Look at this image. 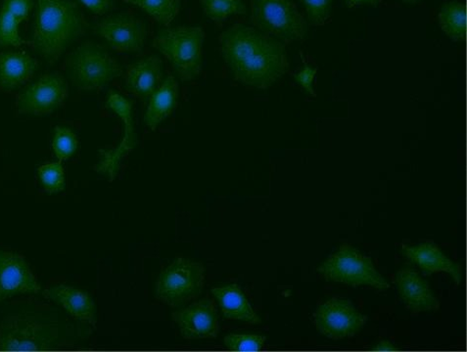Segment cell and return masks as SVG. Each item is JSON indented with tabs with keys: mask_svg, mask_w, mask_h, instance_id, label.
<instances>
[{
	"mask_svg": "<svg viewBox=\"0 0 467 352\" xmlns=\"http://www.w3.org/2000/svg\"><path fill=\"white\" fill-rule=\"evenodd\" d=\"M402 250L407 259L418 265L426 274L446 273L451 275L457 284L461 283V267L448 259L435 243H422L417 246H404Z\"/></svg>",
	"mask_w": 467,
	"mask_h": 352,
	"instance_id": "cell-17",
	"label": "cell"
},
{
	"mask_svg": "<svg viewBox=\"0 0 467 352\" xmlns=\"http://www.w3.org/2000/svg\"><path fill=\"white\" fill-rule=\"evenodd\" d=\"M205 37L202 26H167L155 36L153 47L167 58L182 83H188L202 72Z\"/></svg>",
	"mask_w": 467,
	"mask_h": 352,
	"instance_id": "cell-3",
	"label": "cell"
},
{
	"mask_svg": "<svg viewBox=\"0 0 467 352\" xmlns=\"http://www.w3.org/2000/svg\"><path fill=\"white\" fill-rule=\"evenodd\" d=\"M317 273L326 280L350 286L367 285L379 291L390 288L378 272L370 257L350 246H342L317 267Z\"/></svg>",
	"mask_w": 467,
	"mask_h": 352,
	"instance_id": "cell-6",
	"label": "cell"
},
{
	"mask_svg": "<svg viewBox=\"0 0 467 352\" xmlns=\"http://www.w3.org/2000/svg\"><path fill=\"white\" fill-rule=\"evenodd\" d=\"M51 324L29 316H11L0 324V350H46L56 343Z\"/></svg>",
	"mask_w": 467,
	"mask_h": 352,
	"instance_id": "cell-8",
	"label": "cell"
},
{
	"mask_svg": "<svg viewBox=\"0 0 467 352\" xmlns=\"http://www.w3.org/2000/svg\"><path fill=\"white\" fill-rule=\"evenodd\" d=\"M372 350L392 351V350H397V348L394 347L393 344H391L389 342H382V343H379L375 348H372Z\"/></svg>",
	"mask_w": 467,
	"mask_h": 352,
	"instance_id": "cell-33",
	"label": "cell"
},
{
	"mask_svg": "<svg viewBox=\"0 0 467 352\" xmlns=\"http://www.w3.org/2000/svg\"><path fill=\"white\" fill-rule=\"evenodd\" d=\"M395 282L400 295L413 314L436 311L440 303L427 283L411 268H403L396 274Z\"/></svg>",
	"mask_w": 467,
	"mask_h": 352,
	"instance_id": "cell-15",
	"label": "cell"
},
{
	"mask_svg": "<svg viewBox=\"0 0 467 352\" xmlns=\"http://www.w3.org/2000/svg\"><path fill=\"white\" fill-rule=\"evenodd\" d=\"M163 62L152 56L128 65L125 88L132 96L149 100L152 93L161 84Z\"/></svg>",
	"mask_w": 467,
	"mask_h": 352,
	"instance_id": "cell-16",
	"label": "cell"
},
{
	"mask_svg": "<svg viewBox=\"0 0 467 352\" xmlns=\"http://www.w3.org/2000/svg\"><path fill=\"white\" fill-rule=\"evenodd\" d=\"M212 294L216 297L222 313L226 319L249 324L262 321L250 305L245 294L236 284L213 287Z\"/></svg>",
	"mask_w": 467,
	"mask_h": 352,
	"instance_id": "cell-22",
	"label": "cell"
},
{
	"mask_svg": "<svg viewBox=\"0 0 467 352\" xmlns=\"http://www.w3.org/2000/svg\"><path fill=\"white\" fill-rule=\"evenodd\" d=\"M41 291V285L22 255L0 251V303L17 294Z\"/></svg>",
	"mask_w": 467,
	"mask_h": 352,
	"instance_id": "cell-14",
	"label": "cell"
},
{
	"mask_svg": "<svg viewBox=\"0 0 467 352\" xmlns=\"http://www.w3.org/2000/svg\"><path fill=\"white\" fill-rule=\"evenodd\" d=\"M222 57L234 79L266 89L289 70L285 45L253 26L235 24L219 36Z\"/></svg>",
	"mask_w": 467,
	"mask_h": 352,
	"instance_id": "cell-1",
	"label": "cell"
},
{
	"mask_svg": "<svg viewBox=\"0 0 467 352\" xmlns=\"http://www.w3.org/2000/svg\"><path fill=\"white\" fill-rule=\"evenodd\" d=\"M171 318L180 332L189 340L215 338L220 333V321L215 303L203 299L172 313Z\"/></svg>",
	"mask_w": 467,
	"mask_h": 352,
	"instance_id": "cell-13",
	"label": "cell"
},
{
	"mask_svg": "<svg viewBox=\"0 0 467 352\" xmlns=\"http://www.w3.org/2000/svg\"><path fill=\"white\" fill-rule=\"evenodd\" d=\"M250 20L259 31L285 43L303 40L308 31L293 0H250Z\"/></svg>",
	"mask_w": 467,
	"mask_h": 352,
	"instance_id": "cell-5",
	"label": "cell"
},
{
	"mask_svg": "<svg viewBox=\"0 0 467 352\" xmlns=\"http://www.w3.org/2000/svg\"><path fill=\"white\" fill-rule=\"evenodd\" d=\"M368 318L345 300L331 299L320 305L315 314L317 330L331 338L339 341L350 337L361 331Z\"/></svg>",
	"mask_w": 467,
	"mask_h": 352,
	"instance_id": "cell-11",
	"label": "cell"
},
{
	"mask_svg": "<svg viewBox=\"0 0 467 352\" xmlns=\"http://www.w3.org/2000/svg\"><path fill=\"white\" fill-rule=\"evenodd\" d=\"M205 16L218 24L233 16H246L244 0H200Z\"/></svg>",
	"mask_w": 467,
	"mask_h": 352,
	"instance_id": "cell-25",
	"label": "cell"
},
{
	"mask_svg": "<svg viewBox=\"0 0 467 352\" xmlns=\"http://www.w3.org/2000/svg\"><path fill=\"white\" fill-rule=\"evenodd\" d=\"M125 3L138 6L165 26L177 18L182 8L181 0H125Z\"/></svg>",
	"mask_w": 467,
	"mask_h": 352,
	"instance_id": "cell-24",
	"label": "cell"
},
{
	"mask_svg": "<svg viewBox=\"0 0 467 352\" xmlns=\"http://www.w3.org/2000/svg\"><path fill=\"white\" fill-rule=\"evenodd\" d=\"M52 148L59 160L70 159L78 149V139L75 132L68 128L57 127Z\"/></svg>",
	"mask_w": 467,
	"mask_h": 352,
	"instance_id": "cell-27",
	"label": "cell"
},
{
	"mask_svg": "<svg viewBox=\"0 0 467 352\" xmlns=\"http://www.w3.org/2000/svg\"><path fill=\"white\" fill-rule=\"evenodd\" d=\"M68 84L58 73L47 74L20 93V114L45 116L55 112L68 98Z\"/></svg>",
	"mask_w": 467,
	"mask_h": 352,
	"instance_id": "cell-10",
	"label": "cell"
},
{
	"mask_svg": "<svg viewBox=\"0 0 467 352\" xmlns=\"http://www.w3.org/2000/svg\"><path fill=\"white\" fill-rule=\"evenodd\" d=\"M33 6V0H4L0 7V47H20L25 44L19 28Z\"/></svg>",
	"mask_w": 467,
	"mask_h": 352,
	"instance_id": "cell-20",
	"label": "cell"
},
{
	"mask_svg": "<svg viewBox=\"0 0 467 352\" xmlns=\"http://www.w3.org/2000/svg\"><path fill=\"white\" fill-rule=\"evenodd\" d=\"M33 47L49 64L88 29L84 13L74 0H36Z\"/></svg>",
	"mask_w": 467,
	"mask_h": 352,
	"instance_id": "cell-2",
	"label": "cell"
},
{
	"mask_svg": "<svg viewBox=\"0 0 467 352\" xmlns=\"http://www.w3.org/2000/svg\"><path fill=\"white\" fill-rule=\"evenodd\" d=\"M44 295L63 306L75 319L96 326V305L88 293L70 286L57 285L47 289Z\"/></svg>",
	"mask_w": 467,
	"mask_h": 352,
	"instance_id": "cell-19",
	"label": "cell"
},
{
	"mask_svg": "<svg viewBox=\"0 0 467 352\" xmlns=\"http://www.w3.org/2000/svg\"><path fill=\"white\" fill-rule=\"evenodd\" d=\"M37 172L48 193H58L64 191L65 173L60 161L47 162V164L39 167Z\"/></svg>",
	"mask_w": 467,
	"mask_h": 352,
	"instance_id": "cell-26",
	"label": "cell"
},
{
	"mask_svg": "<svg viewBox=\"0 0 467 352\" xmlns=\"http://www.w3.org/2000/svg\"><path fill=\"white\" fill-rule=\"evenodd\" d=\"M93 15L102 16L115 8V0H78Z\"/></svg>",
	"mask_w": 467,
	"mask_h": 352,
	"instance_id": "cell-30",
	"label": "cell"
},
{
	"mask_svg": "<svg viewBox=\"0 0 467 352\" xmlns=\"http://www.w3.org/2000/svg\"><path fill=\"white\" fill-rule=\"evenodd\" d=\"M380 0H345L346 6L348 8H354L358 5H370L372 6H378Z\"/></svg>",
	"mask_w": 467,
	"mask_h": 352,
	"instance_id": "cell-32",
	"label": "cell"
},
{
	"mask_svg": "<svg viewBox=\"0 0 467 352\" xmlns=\"http://www.w3.org/2000/svg\"><path fill=\"white\" fill-rule=\"evenodd\" d=\"M438 21L450 38L463 42L466 36V7L463 4L452 2L445 5L439 12Z\"/></svg>",
	"mask_w": 467,
	"mask_h": 352,
	"instance_id": "cell-23",
	"label": "cell"
},
{
	"mask_svg": "<svg viewBox=\"0 0 467 352\" xmlns=\"http://www.w3.org/2000/svg\"><path fill=\"white\" fill-rule=\"evenodd\" d=\"M37 62L26 52H0V89L9 92L28 83Z\"/></svg>",
	"mask_w": 467,
	"mask_h": 352,
	"instance_id": "cell-18",
	"label": "cell"
},
{
	"mask_svg": "<svg viewBox=\"0 0 467 352\" xmlns=\"http://www.w3.org/2000/svg\"><path fill=\"white\" fill-rule=\"evenodd\" d=\"M300 2L308 15L310 23L314 26H323L331 16L335 0H300Z\"/></svg>",
	"mask_w": 467,
	"mask_h": 352,
	"instance_id": "cell-29",
	"label": "cell"
},
{
	"mask_svg": "<svg viewBox=\"0 0 467 352\" xmlns=\"http://www.w3.org/2000/svg\"><path fill=\"white\" fill-rule=\"evenodd\" d=\"M401 2L409 5H417L422 2V0H401Z\"/></svg>",
	"mask_w": 467,
	"mask_h": 352,
	"instance_id": "cell-34",
	"label": "cell"
},
{
	"mask_svg": "<svg viewBox=\"0 0 467 352\" xmlns=\"http://www.w3.org/2000/svg\"><path fill=\"white\" fill-rule=\"evenodd\" d=\"M66 70L73 85L83 91L99 90L123 74L121 64L104 47L91 42L69 54Z\"/></svg>",
	"mask_w": 467,
	"mask_h": 352,
	"instance_id": "cell-4",
	"label": "cell"
},
{
	"mask_svg": "<svg viewBox=\"0 0 467 352\" xmlns=\"http://www.w3.org/2000/svg\"><path fill=\"white\" fill-rule=\"evenodd\" d=\"M179 101V84L175 77L169 76L156 88L150 98L144 115V123L151 130H156L173 111Z\"/></svg>",
	"mask_w": 467,
	"mask_h": 352,
	"instance_id": "cell-21",
	"label": "cell"
},
{
	"mask_svg": "<svg viewBox=\"0 0 467 352\" xmlns=\"http://www.w3.org/2000/svg\"><path fill=\"white\" fill-rule=\"evenodd\" d=\"M206 280L203 264L188 259H178L159 275L156 297L171 307L189 304L202 295Z\"/></svg>",
	"mask_w": 467,
	"mask_h": 352,
	"instance_id": "cell-7",
	"label": "cell"
},
{
	"mask_svg": "<svg viewBox=\"0 0 467 352\" xmlns=\"http://www.w3.org/2000/svg\"><path fill=\"white\" fill-rule=\"evenodd\" d=\"M92 29L119 53L142 51L148 37V25L128 12L103 18Z\"/></svg>",
	"mask_w": 467,
	"mask_h": 352,
	"instance_id": "cell-9",
	"label": "cell"
},
{
	"mask_svg": "<svg viewBox=\"0 0 467 352\" xmlns=\"http://www.w3.org/2000/svg\"><path fill=\"white\" fill-rule=\"evenodd\" d=\"M317 74L315 67L306 66L296 76V79L297 83L306 91L310 93V96L316 97L315 90L313 88V81Z\"/></svg>",
	"mask_w": 467,
	"mask_h": 352,
	"instance_id": "cell-31",
	"label": "cell"
},
{
	"mask_svg": "<svg viewBox=\"0 0 467 352\" xmlns=\"http://www.w3.org/2000/svg\"><path fill=\"white\" fill-rule=\"evenodd\" d=\"M266 338L250 334H231L224 337V347L234 351H258L263 348Z\"/></svg>",
	"mask_w": 467,
	"mask_h": 352,
	"instance_id": "cell-28",
	"label": "cell"
},
{
	"mask_svg": "<svg viewBox=\"0 0 467 352\" xmlns=\"http://www.w3.org/2000/svg\"><path fill=\"white\" fill-rule=\"evenodd\" d=\"M106 106L123 120L125 128L123 141L114 150H101V160L97 167L98 171L113 180L119 170V162L137 143L135 127H133V102L117 91L110 90L106 99Z\"/></svg>",
	"mask_w": 467,
	"mask_h": 352,
	"instance_id": "cell-12",
	"label": "cell"
}]
</instances>
